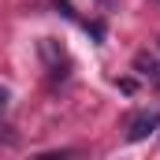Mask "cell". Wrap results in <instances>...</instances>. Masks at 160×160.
<instances>
[{
  "mask_svg": "<svg viewBox=\"0 0 160 160\" xmlns=\"http://www.w3.org/2000/svg\"><path fill=\"white\" fill-rule=\"evenodd\" d=\"M160 127V108H153V112H138L134 119H130V127H127V142H142L149 130H157Z\"/></svg>",
  "mask_w": 160,
  "mask_h": 160,
  "instance_id": "6da1fadb",
  "label": "cell"
},
{
  "mask_svg": "<svg viewBox=\"0 0 160 160\" xmlns=\"http://www.w3.org/2000/svg\"><path fill=\"white\" fill-rule=\"evenodd\" d=\"M8 101H11V93H8V86H0V112L8 108Z\"/></svg>",
  "mask_w": 160,
  "mask_h": 160,
  "instance_id": "7a4b0ae2",
  "label": "cell"
}]
</instances>
